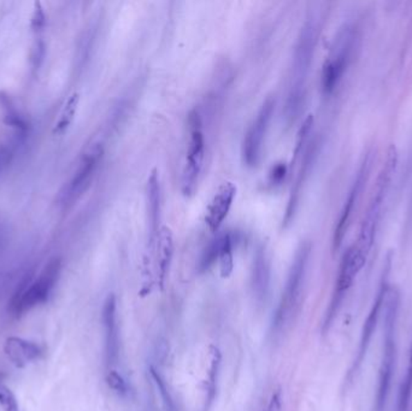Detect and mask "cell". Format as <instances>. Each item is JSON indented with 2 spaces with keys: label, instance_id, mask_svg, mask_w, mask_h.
<instances>
[{
  "label": "cell",
  "instance_id": "23",
  "mask_svg": "<svg viewBox=\"0 0 412 411\" xmlns=\"http://www.w3.org/2000/svg\"><path fill=\"white\" fill-rule=\"evenodd\" d=\"M78 103H80V96H78V93H74L73 96L70 97L69 101H67L65 109L60 114V119L55 124L53 132L57 133V134H62L69 128V126L73 122L75 114H76Z\"/></svg>",
  "mask_w": 412,
  "mask_h": 411
},
{
  "label": "cell",
  "instance_id": "17",
  "mask_svg": "<svg viewBox=\"0 0 412 411\" xmlns=\"http://www.w3.org/2000/svg\"><path fill=\"white\" fill-rule=\"evenodd\" d=\"M173 255H174V235L169 227L163 226L160 228L151 256L156 258L157 281L162 288L164 286L165 279L169 273Z\"/></svg>",
  "mask_w": 412,
  "mask_h": 411
},
{
  "label": "cell",
  "instance_id": "1",
  "mask_svg": "<svg viewBox=\"0 0 412 411\" xmlns=\"http://www.w3.org/2000/svg\"><path fill=\"white\" fill-rule=\"evenodd\" d=\"M318 33V17L316 15H310L298 35L289 69V90L284 104V117L289 124L297 121L305 103L307 78L314 62Z\"/></svg>",
  "mask_w": 412,
  "mask_h": 411
},
{
  "label": "cell",
  "instance_id": "9",
  "mask_svg": "<svg viewBox=\"0 0 412 411\" xmlns=\"http://www.w3.org/2000/svg\"><path fill=\"white\" fill-rule=\"evenodd\" d=\"M372 162H374V150H369L363 156L362 160H361L357 171H356V175L353 178L352 185L348 190L346 201L343 203V209L340 211L339 219H338V224L335 226L334 235H333V247H334V250H338L341 246L343 238L347 233L353 212L356 210V206H357L358 201L362 196L366 183H368V178L370 176Z\"/></svg>",
  "mask_w": 412,
  "mask_h": 411
},
{
  "label": "cell",
  "instance_id": "10",
  "mask_svg": "<svg viewBox=\"0 0 412 411\" xmlns=\"http://www.w3.org/2000/svg\"><path fill=\"white\" fill-rule=\"evenodd\" d=\"M274 110L275 98L273 96L268 97L266 101H263L255 119H252L248 132L243 137L241 147L243 163H246V165L251 168H255L261 162L266 132L269 129Z\"/></svg>",
  "mask_w": 412,
  "mask_h": 411
},
{
  "label": "cell",
  "instance_id": "20",
  "mask_svg": "<svg viewBox=\"0 0 412 411\" xmlns=\"http://www.w3.org/2000/svg\"><path fill=\"white\" fill-rule=\"evenodd\" d=\"M218 235H220L221 242L220 255H218L221 276L227 279L233 273V249L238 238H237V234L230 230H227L225 233H221Z\"/></svg>",
  "mask_w": 412,
  "mask_h": 411
},
{
  "label": "cell",
  "instance_id": "11",
  "mask_svg": "<svg viewBox=\"0 0 412 411\" xmlns=\"http://www.w3.org/2000/svg\"><path fill=\"white\" fill-rule=\"evenodd\" d=\"M104 155V149L101 144H96L89 149L78 163V169L75 170L73 178H70L68 185L65 186V191L62 196L63 206H73L81 196L87 192L91 187L92 181L96 176V170L99 168L101 158Z\"/></svg>",
  "mask_w": 412,
  "mask_h": 411
},
{
  "label": "cell",
  "instance_id": "33",
  "mask_svg": "<svg viewBox=\"0 0 412 411\" xmlns=\"http://www.w3.org/2000/svg\"><path fill=\"white\" fill-rule=\"evenodd\" d=\"M410 214H411V215H412V211H411V212H410Z\"/></svg>",
  "mask_w": 412,
  "mask_h": 411
},
{
  "label": "cell",
  "instance_id": "18",
  "mask_svg": "<svg viewBox=\"0 0 412 411\" xmlns=\"http://www.w3.org/2000/svg\"><path fill=\"white\" fill-rule=\"evenodd\" d=\"M4 351L15 366L22 368L40 357L42 347L27 339L10 337L5 342Z\"/></svg>",
  "mask_w": 412,
  "mask_h": 411
},
{
  "label": "cell",
  "instance_id": "8",
  "mask_svg": "<svg viewBox=\"0 0 412 411\" xmlns=\"http://www.w3.org/2000/svg\"><path fill=\"white\" fill-rule=\"evenodd\" d=\"M366 253L359 249V247L353 244L352 246L348 247L347 250L343 253L341 262H340L339 271H338V278L335 283L334 293L333 298L330 301L329 308L327 311L325 321V329L328 328L332 322L334 320L335 315L339 311L340 305L343 303V298L348 292V290L352 287L354 280L357 275L361 273L363 267L366 265Z\"/></svg>",
  "mask_w": 412,
  "mask_h": 411
},
{
  "label": "cell",
  "instance_id": "14",
  "mask_svg": "<svg viewBox=\"0 0 412 411\" xmlns=\"http://www.w3.org/2000/svg\"><path fill=\"white\" fill-rule=\"evenodd\" d=\"M237 196V186L232 181L222 183L206 210L205 222L212 233H217L232 209Z\"/></svg>",
  "mask_w": 412,
  "mask_h": 411
},
{
  "label": "cell",
  "instance_id": "24",
  "mask_svg": "<svg viewBox=\"0 0 412 411\" xmlns=\"http://www.w3.org/2000/svg\"><path fill=\"white\" fill-rule=\"evenodd\" d=\"M150 374H151L152 379H153L155 384H156L157 389H158V392H160V398H162V402H163L165 410L176 411V405H175L174 399L171 397L169 389H166V384H165L163 378L160 376V373H158L153 367H150Z\"/></svg>",
  "mask_w": 412,
  "mask_h": 411
},
{
  "label": "cell",
  "instance_id": "12",
  "mask_svg": "<svg viewBox=\"0 0 412 411\" xmlns=\"http://www.w3.org/2000/svg\"><path fill=\"white\" fill-rule=\"evenodd\" d=\"M146 216H147V252L148 260L156 245L160 227L162 216V187H160V173L153 169L147 178L146 188Z\"/></svg>",
  "mask_w": 412,
  "mask_h": 411
},
{
  "label": "cell",
  "instance_id": "7",
  "mask_svg": "<svg viewBox=\"0 0 412 411\" xmlns=\"http://www.w3.org/2000/svg\"><path fill=\"white\" fill-rule=\"evenodd\" d=\"M62 262L60 258L51 260L45 268L39 275L34 283L29 286L23 285L19 292L15 294L11 299L10 311L12 315L21 316L27 311L32 310L33 308L46 302L50 297L52 290L55 288V283L60 279Z\"/></svg>",
  "mask_w": 412,
  "mask_h": 411
},
{
  "label": "cell",
  "instance_id": "28",
  "mask_svg": "<svg viewBox=\"0 0 412 411\" xmlns=\"http://www.w3.org/2000/svg\"><path fill=\"white\" fill-rule=\"evenodd\" d=\"M211 371H210V392L211 398L215 391L216 380H217V374H218V369H220L221 353L218 349L212 347L211 349Z\"/></svg>",
  "mask_w": 412,
  "mask_h": 411
},
{
  "label": "cell",
  "instance_id": "19",
  "mask_svg": "<svg viewBox=\"0 0 412 411\" xmlns=\"http://www.w3.org/2000/svg\"><path fill=\"white\" fill-rule=\"evenodd\" d=\"M252 285L258 299H266L271 286V263L268 260L266 249L263 246L258 247L255 253L252 268Z\"/></svg>",
  "mask_w": 412,
  "mask_h": 411
},
{
  "label": "cell",
  "instance_id": "22",
  "mask_svg": "<svg viewBox=\"0 0 412 411\" xmlns=\"http://www.w3.org/2000/svg\"><path fill=\"white\" fill-rule=\"evenodd\" d=\"M412 397V343L410 347V355H409L408 368H406V374L403 378V381L400 384V389L398 393V405L397 411H409L410 402Z\"/></svg>",
  "mask_w": 412,
  "mask_h": 411
},
{
  "label": "cell",
  "instance_id": "21",
  "mask_svg": "<svg viewBox=\"0 0 412 411\" xmlns=\"http://www.w3.org/2000/svg\"><path fill=\"white\" fill-rule=\"evenodd\" d=\"M0 109L4 115L3 117H4L5 124H9L11 127L19 129V131H22V132L28 128L26 119H23L16 109L14 101H11L10 96H8L5 92L1 91H0Z\"/></svg>",
  "mask_w": 412,
  "mask_h": 411
},
{
  "label": "cell",
  "instance_id": "3",
  "mask_svg": "<svg viewBox=\"0 0 412 411\" xmlns=\"http://www.w3.org/2000/svg\"><path fill=\"white\" fill-rule=\"evenodd\" d=\"M398 150L394 145H390L386 155V160L384 162V165L381 168L377 180H376L375 187L371 194L370 201L366 208V214L362 219L361 224V229H359V234H358L357 245L363 252H366V255L372 247L374 240H375L376 230H377V226L380 222L381 211H382V206L386 201V196L388 194L389 188H390V183L393 180V175L397 170V165H398Z\"/></svg>",
  "mask_w": 412,
  "mask_h": 411
},
{
  "label": "cell",
  "instance_id": "29",
  "mask_svg": "<svg viewBox=\"0 0 412 411\" xmlns=\"http://www.w3.org/2000/svg\"><path fill=\"white\" fill-rule=\"evenodd\" d=\"M287 171H289V167H287V165L284 162L275 165L271 168V173H269V181L273 185H279V183L284 181Z\"/></svg>",
  "mask_w": 412,
  "mask_h": 411
},
{
  "label": "cell",
  "instance_id": "4",
  "mask_svg": "<svg viewBox=\"0 0 412 411\" xmlns=\"http://www.w3.org/2000/svg\"><path fill=\"white\" fill-rule=\"evenodd\" d=\"M358 39L359 35L356 23L345 22L339 28L320 73V88L325 96L332 94L341 83L352 60Z\"/></svg>",
  "mask_w": 412,
  "mask_h": 411
},
{
  "label": "cell",
  "instance_id": "2",
  "mask_svg": "<svg viewBox=\"0 0 412 411\" xmlns=\"http://www.w3.org/2000/svg\"><path fill=\"white\" fill-rule=\"evenodd\" d=\"M400 296L397 288L389 286L386 293L385 324H384V345L381 353L379 379L376 389L375 411L385 410L389 391L392 386L395 361H397V321H398Z\"/></svg>",
  "mask_w": 412,
  "mask_h": 411
},
{
  "label": "cell",
  "instance_id": "6",
  "mask_svg": "<svg viewBox=\"0 0 412 411\" xmlns=\"http://www.w3.org/2000/svg\"><path fill=\"white\" fill-rule=\"evenodd\" d=\"M188 128L189 139L181 174V191L183 196L189 198L197 191L205 158V137L203 133L202 119L196 110L188 116Z\"/></svg>",
  "mask_w": 412,
  "mask_h": 411
},
{
  "label": "cell",
  "instance_id": "27",
  "mask_svg": "<svg viewBox=\"0 0 412 411\" xmlns=\"http://www.w3.org/2000/svg\"><path fill=\"white\" fill-rule=\"evenodd\" d=\"M106 383L109 385L112 391L119 393L121 396H124L128 393V385L126 383V380L122 378V375H119L117 371L110 370L108 375H106Z\"/></svg>",
  "mask_w": 412,
  "mask_h": 411
},
{
  "label": "cell",
  "instance_id": "31",
  "mask_svg": "<svg viewBox=\"0 0 412 411\" xmlns=\"http://www.w3.org/2000/svg\"><path fill=\"white\" fill-rule=\"evenodd\" d=\"M45 12L42 10L40 3H35V9L32 16V28L34 31H40L45 26Z\"/></svg>",
  "mask_w": 412,
  "mask_h": 411
},
{
  "label": "cell",
  "instance_id": "25",
  "mask_svg": "<svg viewBox=\"0 0 412 411\" xmlns=\"http://www.w3.org/2000/svg\"><path fill=\"white\" fill-rule=\"evenodd\" d=\"M220 245V235L217 234V237L207 245L205 251L203 252L200 263H199V269H200V271H205V270L209 269L212 265H215L216 260H218Z\"/></svg>",
  "mask_w": 412,
  "mask_h": 411
},
{
  "label": "cell",
  "instance_id": "26",
  "mask_svg": "<svg viewBox=\"0 0 412 411\" xmlns=\"http://www.w3.org/2000/svg\"><path fill=\"white\" fill-rule=\"evenodd\" d=\"M0 408L3 411H19V404L12 391L0 384Z\"/></svg>",
  "mask_w": 412,
  "mask_h": 411
},
{
  "label": "cell",
  "instance_id": "16",
  "mask_svg": "<svg viewBox=\"0 0 412 411\" xmlns=\"http://www.w3.org/2000/svg\"><path fill=\"white\" fill-rule=\"evenodd\" d=\"M317 145L318 144L316 142H311L307 147L304 158H302V165H300V169H299V173H298L297 178H295V183H294L293 187H292V191H291V196H289V204H287V209H286V214H284V227H287L289 224H292L294 215L297 212L302 186H304V183L307 181L310 169H311L312 165H314L315 158H316Z\"/></svg>",
  "mask_w": 412,
  "mask_h": 411
},
{
  "label": "cell",
  "instance_id": "30",
  "mask_svg": "<svg viewBox=\"0 0 412 411\" xmlns=\"http://www.w3.org/2000/svg\"><path fill=\"white\" fill-rule=\"evenodd\" d=\"M44 57H45V45L42 42H37L33 47L32 55H31V63L34 70L40 68Z\"/></svg>",
  "mask_w": 412,
  "mask_h": 411
},
{
  "label": "cell",
  "instance_id": "5",
  "mask_svg": "<svg viewBox=\"0 0 412 411\" xmlns=\"http://www.w3.org/2000/svg\"><path fill=\"white\" fill-rule=\"evenodd\" d=\"M311 242H304L298 247L294 255L293 262L289 269L287 283L284 286L279 308L274 319L275 328H282L287 321L293 317L294 312L302 298V288L307 279V267L311 256Z\"/></svg>",
  "mask_w": 412,
  "mask_h": 411
},
{
  "label": "cell",
  "instance_id": "13",
  "mask_svg": "<svg viewBox=\"0 0 412 411\" xmlns=\"http://www.w3.org/2000/svg\"><path fill=\"white\" fill-rule=\"evenodd\" d=\"M388 287L389 285L388 281H387V276L384 275V278L381 280L379 291L376 293L374 303L371 305L370 311H369L366 322H364V326H363L357 356H356V360L353 362L352 371H351L352 374L361 368L363 362H364V358H366V353H368V350L370 347L371 340H372L376 327H377V324H379V320H380L381 312L384 310L386 293H387Z\"/></svg>",
  "mask_w": 412,
  "mask_h": 411
},
{
  "label": "cell",
  "instance_id": "15",
  "mask_svg": "<svg viewBox=\"0 0 412 411\" xmlns=\"http://www.w3.org/2000/svg\"><path fill=\"white\" fill-rule=\"evenodd\" d=\"M103 325L105 329L106 362L112 367L119 361V337L116 317V298L111 293L103 306Z\"/></svg>",
  "mask_w": 412,
  "mask_h": 411
},
{
  "label": "cell",
  "instance_id": "32",
  "mask_svg": "<svg viewBox=\"0 0 412 411\" xmlns=\"http://www.w3.org/2000/svg\"><path fill=\"white\" fill-rule=\"evenodd\" d=\"M279 403H280V394L279 393H276L273 396V399H271V404H269V408L264 411H277L279 409Z\"/></svg>",
  "mask_w": 412,
  "mask_h": 411
}]
</instances>
